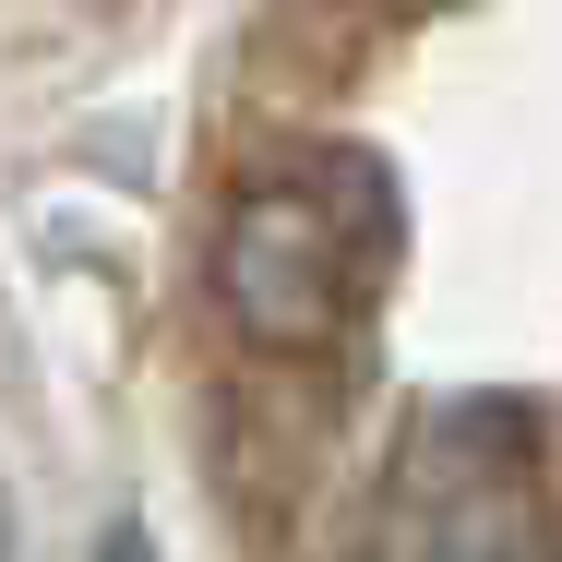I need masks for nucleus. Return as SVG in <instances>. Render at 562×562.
Returning <instances> with one entry per match:
<instances>
[{"label": "nucleus", "mask_w": 562, "mask_h": 562, "mask_svg": "<svg viewBox=\"0 0 562 562\" xmlns=\"http://www.w3.org/2000/svg\"><path fill=\"white\" fill-rule=\"evenodd\" d=\"M383 168L371 156H288L216 227V300L251 347H336L383 276Z\"/></svg>", "instance_id": "nucleus-1"}, {"label": "nucleus", "mask_w": 562, "mask_h": 562, "mask_svg": "<svg viewBox=\"0 0 562 562\" xmlns=\"http://www.w3.org/2000/svg\"><path fill=\"white\" fill-rule=\"evenodd\" d=\"M383 562H539V431L503 395L431 407L383 479Z\"/></svg>", "instance_id": "nucleus-2"}]
</instances>
